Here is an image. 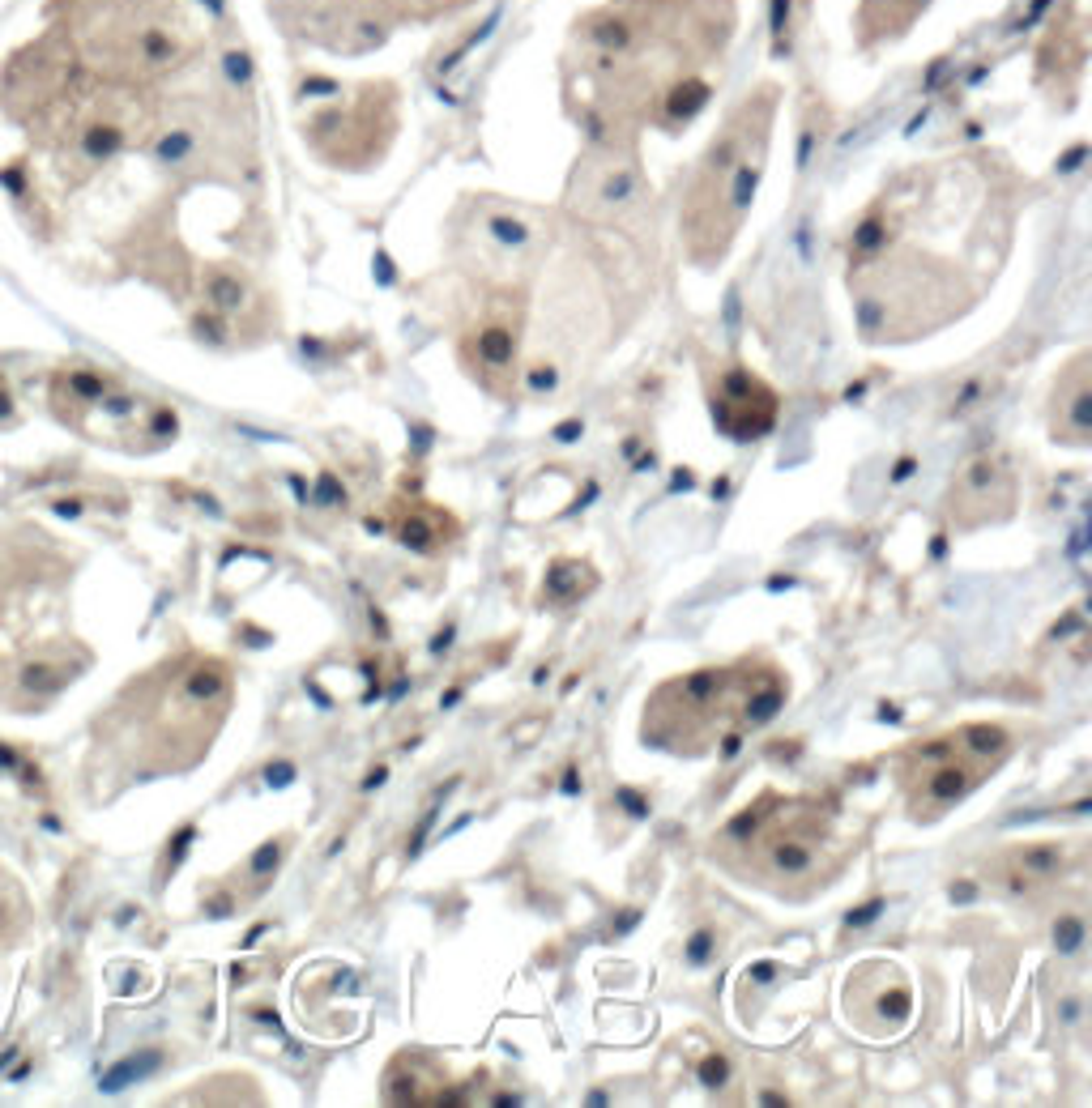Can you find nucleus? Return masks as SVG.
<instances>
[{
	"mask_svg": "<svg viewBox=\"0 0 1092 1108\" xmlns=\"http://www.w3.org/2000/svg\"><path fill=\"white\" fill-rule=\"evenodd\" d=\"M695 1079H700V1088H725V1079H730V1061H725V1053H704V1061L695 1066Z\"/></svg>",
	"mask_w": 1092,
	"mask_h": 1108,
	"instance_id": "23",
	"label": "nucleus"
},
{
	"mask_svg": "<svg viewBox=\"0 0 1092 1108\" xmlns=\"http://www.w3.org/2000/svg\"><path fill=\"white\" fill-rule=\"evenodd\" d=\"M304 9L307 35H316L329 47H363L380 43L401 21L440 17L448 9H466L469 0H291Z\"/></svg>",
	"mask_w": 1092,
	"mask_h": 1108,
	"instance_id": "7",
	"label": "nucleus"
},
{
	"mask_svg": "<svg viewBox=\"0 0 1092 1108\" xmlns=\"http://www.w3.org/2000/svg\"><path fill=\"white\" fill-rule=\"evenodd\" d=\"M286 853H291V836H270L265 844L252 848V857L243 862V900L261 896L273 883L277 870L286 866Z\"/></svg>",
	"mask_w": 1092,
	"mask_h": 1108,
	"instance_id": "16",
	"label": "nucleus"
},
{
	"mask_svg": "<svg viewBox=\"0 0 1092 1108\" xmlns=\"http://www.w3.org/2000/svg\"><path fill=\"white\" fill-rule=\"evenodd\" d=\"M1015 742L994 720H969L960 729L935 734L926 742H909L901 750V780H905V810L914 823L944 819L951 806H960L969 793L981 789L1003 763L1012 759Z\"/></svg>",
	"mask_w": 1092,
	"mask_h": 1108,
	"instance_id": "5",
	"label": "nucleus"
},
{
	"mask_svg": "<svg viewBox=\"0 0 1092 1108\" xmlns=\"http://www.w3.org/2000/svg\"><path fill=\"white\" fill-rule=\"evenodd\" d=\"M713 955H717V930L713 925H700V930L688 938V946H683V964L704 967V964H713Z\"/></svg>",
	"mask_w": 1092,
	"mask_h": 1108,
	"instance_id": "21",
	"label": "nucleus"
},
{
	"mask_svg": "<svg viewBox=\"0 0 1092 1108\" xmlns=\"http://www.w3.org/2000/svg\"><path fill=\"white\" fill-rule=\"evenodd\" d=\"M1050 942H1054V951L1063 955V960H1076V955L1084 951V942H1088V925H1084V912H1079V908H1067V912H1058V917H1054V925H1050Z\"/></svg>",
	"mask_w": 1092,
	"mask_h": 1108,
	"instance_id": "19",
	"label": "nucleus"
},
{
	"mask_svg": "<svg viewBox=\"0 0 1092 1108\" xmlns=\"http://www.w3.org/2000/svg\"><path fill=\"white\" fill-rule=\"evenodd\" d=\"M704 393H709L713 427L734 444H755L777 427L781 396L747 363H717L704 375Z\"/></svg>",
	"mask_w": 1092,
	"mask_h": 1108,
	"instance_id": "9",
	"label": "nucleus"
},
{
	"mask_svg": "<svg viewBox=\"0 0 1092 1108\" xmlns=\"http://www.w3.org/2000/svg\"><path fill=\"white\" fill-rule=\"evenodd\" d=\"M1050 435L1054 444L1088 448L1092 444V354H1072L1050 393Z\"/></svg>",
	"mask_w": 1092,
	"mask_h": 1108,
	"instance_id": "12",
	"label": "nucleus"
},
{
	"mask_svg": "<svg viewBox=\"0 0 1092 1108\" xmlns=\"http://www.w3.org/2000/svg\"><path fill=\"white\" fill-rule=\"evenodd\" d=\"M734 30L730 0H606L567 47L594 137L624 124H688L709 99V69Z\"/></svg>",
	"mask_w": 1092,
	"mask_h": 1108,
	"instance_id": "1",
	"label": "nucleus"
},
{
	"mask_svg": "<svg viewBox=\"0 0 1092 1108\" xmlns=\"http://www.w3.org/2000/svg\"><path fill=\"white\" fill-rule=\"evenodd\" d=\"M316 503H320V508H341V503H346V491L337 487L334 473H320V482H316Z\"/></svg>",
	"mask_w": 1092,
	"mask_h": 1108,
	"instance_id": "28",
	"label": "nucleus"
},
{
	"mask_svg": "<svg viewBox=\"0 0 1092 1108\" xmlns=\"http://www.w3.org/2000/svg\"><path fill=\"white\" fill-rule=\"evenodd\" d=\"M597 588V572L594 563H585V558H551L546 563V576H542V601L555 610H567L576 606V601H585L589 593Z\"/></svg>",
	"mask_w": 1092,
	"mask_h": 1108,
	"instance_id": "15",
	"label": "nucleus"
},
{
	"mask_svg": "<svg viewBox=\"0 0 1092 1108\" xmlns=\"http://www.w3.org/2000/svg\"><path fill=\"white\" fill-rule=\"evenodd\" d=\"M773 111V90H759L747 103H738V111L695 163L679 209V231L691 265L709 269L730 252L738 226L755 201L759 175H764Z\"/></svg>",
	"mask_w": 1092,
	"mask_h": 1108,
	"instance_id": "3",
	"label": "nucleus"
},
{
	"mask_svg": "<svg viewBox=\"0 0 1092 1108\" xmlns=\"http://www.w3.org/2000/svg\"><path fill=\"white\" fill-rule=\"evenodd\" d=\"M521 337H526V290L521 286H496L478 303L474 325L462 332L457 354L462 367L474 375L491 396H512L521 371Z\"/></svg>",
	"mask_w": 1092,
	"mask_h": 1108,
	"instance_id": "6",
	"label": "nucleus"
},
{
	"mask_svg": "<svg viewBox=\"0 0 1092 1108\" xmlns=\"http://www.w3.org/2000/svg\"><path fill=\"white\" fill-rule=\"evenodd\" d=\"M17 682H21V691H30V695H51V691H56V686L64 682V678H60L56 665L35 661V665H26V670H21Z\"/></svg>",
	"mask_w": 1092,
	"mask_h": 1108,
	"instance_id": "22",
	"label": "nucleus"
},
{
	"mask_svg": "<svg viewBox=\"0 0 1092 1108\" xmlns=\"http://www.w3.org/2000/svg\"><path fill=\"white\" fill-rule=\"evenodd\" d=\"M291 780H295V763L277 759V763H270V768H265V784H273V789H286Z\"/></svg>",
	"mask_w": 1092,
	"mask_h": 1108,
	"instance_id": "29",
	"label": "nucleus"
},
{
	"mask_svg": "<svg viewBox=\"0 0 1092 1108\" xmlns=\"http://www.w3.org/2000/svg\"><path fill=\"white\" fill-rule=\"evenodd\" d=\"M154 1061H158V1058H137V1061H128V1066H120L115 1074H107V1083H103V1088H107V1092H120L128 1079H142L145 1070H154Z\"/></svg>",
	"mask_w": 1092,
	"mask_h": 1108,
	"instance_id": "26",
	"label": "nucleus"
},
{
	"mask_svg": "<svg viewBox=\"0 0 1092 1108\" xmlns=\"http://www.w3.org/2000/svg\"><path fill=\"white\" fill-rule=\"evenodd\" d=\"M69 389L81 396V401H103L107 396V380L99 371H73L69 375Z\"/></svg>",
	"mask_w": 1092,
	"mask_h": 1108,
	"instance_id": "25",
	"label": "nucleus"
},
{
	"mask_svg": "<svg viewBox=\"0 0 1092 1108\" xmlns=\"http://www.w3.org/2000/svg\"><path fill=\"white\" fill-rule=\"evenodd\" d=\"M192 836H197V827H179L176 844H167V848H171V853H167V866H171V870L184 862V844H192Z\"/></svg>",
	"mask_w": 1092,
	"mask_h": 1108,
	"instance_id": "30",
	"label": "nucleus"
},
{
	"mask_svg": "<svg viewBox=\"0 0 1092 1108\" xmlns=\"http://www.w3.org/2000/svg\"><path fill=\"white\" fill-rule=\"evenodd\" d=\"M914 465H917L914 457H901V460H896V469H892V482H905L909 473H914Z\"/></svg>",
	"mask_w": 1092,
	"mask_h": 1108,
	"instance_id": "34",
	"label": "nucleus"
},
{
	"mask_svg": "<svg viewBox=\"0 0 1092 1108\" xmlns=\"http://www.w3.org/2000/svg\"><path fill=\"white\" fill-rule=\"evenodd\" d=\"M759 657L764 652H747L730 665H704V670L666 678L645 704V720H640L645 746L700 759L730 729H743V699Z\"/></svg>",
	"mask_w": 1092,
	"mask_h": 1108,
	"instance_id": "4",
	"label": "nucleus"
},
{
	"mask_svg": "<svg viewBox=\"0 0 1092 1108\" xmlns=\"http://www.w3.org/2000/svg\"><path fill=\"white\" fill-rule=\"evenodd\" d=\"M56 512H60V516H78V512H81V503H73V499H60V503H56Z\"/></svg>",
	"mask_w": 1092,
	"mask_h": 1108,
	"instance_id": "36",
	"label": "nucleus"
},
{
	"mask_svg": "<svg viewBox=\"0 0 1092 1108\" xmlns=\"http://www.w3.org/2000/svg\"><path fill=\"white\" fill-rule=\"evenodd\" d=\"M845 1024L866 1040H896L914 1024V985L892 960H862L841 989Z\"/></svg>",
	"mask_w": 1092,
	"mask_h": 1108,
	"instance_id": "8",
	"label": "nucleus"
},
{
	"mask_svg": "<svg viewBox=\"0 0 1092 1108\" xmlns=\"http://www.w3.org/2000/svg\"><path fill=\"white\" fill-rule=\"evenodd\" d=\"M922 5L926 0H862V30L871 39H883V35L892 39L917 17Z\"/></svg>",
	"mask_w": 1092,
	"mask_h": 1108,
	"instance_id": "17",
	"label": "nucleus"
},
{
	"mask_svg": "<svg viewBox=\"0 0 1092 1108\" xmlns=\"http://www.w3.org/2000/svg\"><path fill=\"white\" fill-rule=\"evenodd\" d=\"M521 380H526V389L533 396L555 393V389H560V367H555V363H533V367L521 371Z\"/></svg>",
	"mask_w": 1092,
	"mask_h": 1108,
	"instance_id": "24",
	"label": "nucleus"
},
{
	"mask_svg": "<svg viewBox=\"0 0 1092 1108\" xmlns=\"http://www.w3.org/2000/svg\"><path fill=\"white\" fill-rule=\"evenodd\" d=\"M1072 870V848L1058 840L1008 844L986 862V883L1015 903H1037L1042 891H1050Z\"/></svg>",
	"mask_w": 1092,
	"mask_h": 1108,
	"instance_id": "11",
	"label": "nucleus"
},
{
	"mask_svg": "<svg viewBox=\"0 0 1092 1108\" xmlns=\"http://www.w3.org/2000/svg\"><path fill=\"white\" fill-rule=\"evenodd\" d=\"M883 908H887V900H883V896H875L871 903H862V908H850V912H845V930H862V925H871Z\"/></svg>",
	"mask_w": 1092,
	"mask_h": 1108,
	"instance_id": "27",
	"label": "nucleus"
},
{
	"mask_svg": "<svg viewBox=\"0 0 1092 1108\" xmlns=\"http://www.w3.org/2000/svg\"><path fill=\"white\" fill-rule=\"evenodd\" d=\"M384 776H389V768H384V763H380L376 772H368V780H363V789H380V784H384Z\"/></svg>",
	"mask_w": 1092,
	"mask_h": 1108,
	"instance_id": "35",
	"label": "nucleus"
},
{
	"mask_svg": "<svg viewBox=\"0 0 1092 1108\" xmlns=\"http://www.w3.org/2000/svg\"><path fill=\"white\" fill-rule=\"evenodd\" d=\"M615 798L627 806V814H631V819H645V814H649V802L640 798V793H631V789H615Z\"/></svg>",
	"mask_w": 1092,
	"mask_h": 1108,
	"instance_id": "31",
	"label": "nucleus"
},
{
	"mask_svg": "<svg viewBox=\"0 0 1092 1108\" xmlns=\"http://www.w3.org/2000/svg\"><path fill=\"white\" fill-rule=\"evenodd\" d=\"M986 396H990V380L986 375H973V380H965V389H960L956 396H951V418H965V414H973L978 405H986Z\"/></svg>",
	"mask_w": 1092,
	"mask_h": 1108,
	"instance_id": "20",
	"label": "nucleus"
},
{
	"mask_svg": "<svg viewBox=\"0 0 1092 1108\" xmlns=\"http://www.w3.org/2000/svg\"><path fill=\"white\" fill-rule=\"evenodd\" d=\"M713 862L747 887L781 900H811L845 870L850 853L837 840V806L823 798L759 793L713 836Z\"/></svg>",
	"mask_w": 1092,
	"mask_h": 1108,
	"instance_id": "2",
	"label": "nucleus"
},
{
	"mask_svg": "<svg viewBox=\"0 0 1092 1108\" xmlns=\"http://www.w3.org/2000/svg\"><path fill=\"white\" fill-rule=\"evenodd\" d=\"M457 533V521L432 503H410V508H398L393 516V537L414 554H435L440 546H448V537Z\"/></svg>",
	"mask_w": 1092,
	"mask_h": 1108,
	"instance_id": "14",
	"label": "nucleus"
},
{
	"mask_svg": "<svg viewBox=\"0 0 1092 1108\" xmlns=\"http://www.w3.org/2000/svg\"><path fill=\"white\" fill-rule=\"evenodd\" d=\"M947 896L960 900V903H969V900H978V883H973V878H956V883L947 887Z\"/></svg>",
	"mask_w": 1092,
	"mask_h": 1108,
	"instance_id": "33",
	"label": "nucleus"
},
{
	"mask_svg": "<svg viewBox=\"0 0 1092 1108\" xmlns=\"http://www.w3.org/2000/svg\"><path fill=\"white\" fill-rule=\"evenodd\" d=\"M206 299L218 316H235V311L248 307V282L240 273H231V269H213L206 277Z\"/></svg>",
	"mask_w": 1092,
	"mask_h": 1108,
	"instance_id": "18",
	"label": "nucleus"
},
{
	"mask_svg": "<svg viewBox=\"0 0 1092 1108\" xmlns=\"http://www.w3.org/2000/svg\"><path fill=\"white\" fill-rule=\"evenodd\" d=\"M5 414H9V396L0 393V418H5Z\"/></svg>",
	"mask_w": 1092,
	"mask_h": 1108,
	"instance_id": "37",
	"label": "nucleus"
},
{
	"mask_svg": "<svg viewBox=\"0 0 1092 1108\" xmlns=\"http://www.w3.org/2000/svg\"><path fill=\"white\" fill-rule=\"evenodd\" d=\"M1015 503H1020V478H1015L1012 460L1003 452H986V457H973L947 487V521L960 533H978L986 524L1012 521Z\"/></svg>",
	"mask_w": 1092,
	"mask_h": 1108,
	"instance_id": "10",
	"label": "nucleus"
},
{
	"mask_svg": "<svg viewBox=\"0 0 1092 1108\" xmlns=\"http://www.w3.org/2000/svg\"><path fill=\"white\" fill-rule=\"evenodd\" d=\"M581 431H585V423H581V418H567V423H560V427H555V431H551V439H560V444H572V439L581 435Z\"/></svg>",
	"mask_w": 1092,
	"mask_h": 1108,
	"instance_id": "32",
	"label": "nucleus"
},
{
	"mask_svg": "<svg viewBox=\"0 0 1092 1108\" xmlns=\"http://www.w3.org/2000/svg\"><path fill=\"white\" fill-rule=\"evenodd\" d=\"M448 1074L435 1066L427 1049H401L384 1070V1100L389 1104H444Z\"/></svg>",
	"mask_w": 1092,
	"mask_h": 1108,
	"instance_id": "13",
	"label": "nucleus"
}]
</instances>
